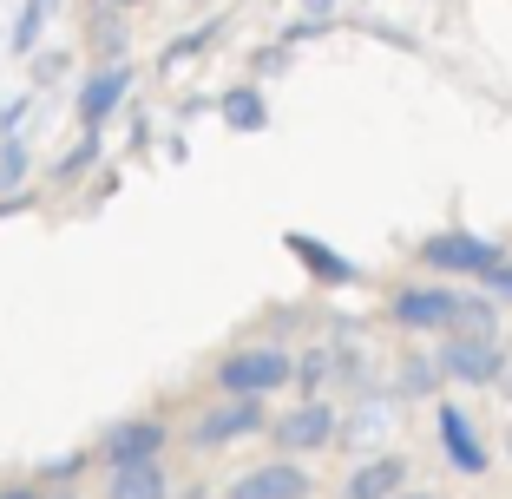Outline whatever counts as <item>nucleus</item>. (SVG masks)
Returning <instances> with one entry per match:
<instances>
[{
    "label": "nucleus",
    "instance_id": "obj_17",
    "mask_svg": "<svg viewBox=\"0 0 512 499\" xmlns=\"http://www.w3.org/2000/svg\"><path fill=\"white\" fill-rule=\"evenodd\" d=\"M499 381H506V394H512V368H499Z\"/></svg>",
    "mask_w": 512,
    "mask_h": 499
},
{
    "label": "nucleus",
    "instance_id": "obj_5",
    "mask_svg": "<svg viewBox=\"0 0 512 499\" xmlns=\"http://www.w3.org/2000/svg\"><path fill=\"white\" fill-rule=\"evenodd\" d=\"M453 303H460V296H447V289H401V296H394V322H401V329H447Z\"/></svg>",
    "mask_w": 512,
    "mask_h": 499
},
{
    "label": "nucleus",
    "instance_id": "obj_15",
    "mask_svg": "<svg viewBox=\"0 0 512 499\" xmlns=\"http://www.w3.org/2000/svg\"><path fill=\"white\" fill-rule=\"evenodd\" d=\"M480 276L499 289V296H512V263H493V270H480Z\"/></svg>",
    "mask_w": 512,
    "mask_h": 499
},
{
    "label": "nucleus",
    "instance_id": "obj_2",
    "mask_svg": "<svg viewBox=\"0 0 512 499\" xmlns=\"http://www.w3.org/2000/svg\"><path fill=\"white\" fill-rule=\"evenodd\" d=\"M499 368H506V348L493 335H453V348L440 355V375L453 381H499Z\"/></svg>",
    "mask_w": 512,
    "mask_h": 499
},
{
    "label": "nucleus",
    "instance_id": "obj_9",
    "mask_svg": "<svg viewBox=\"0 0 512 499\" xmlns=\"http://www.w3.org/2000/svg\"><path fill=\"white\" fill-rule=\"evenodd\" d=\"M112 499H165V467H158V454L112 467Z\"/></svg>",
    "mask_w": 512,
    "mask_h": 499
},
{
    "label": "nucleus",
    "instance_id": "obj_14",
    "mask_svg": "<svg viewBox=\"0 0 512 499\" xmlns=\"http://www.w3.org/2000/svg\"><path fill=\"white\" fill-rule=\"evenodd\" d=\"M401 388H407V394H421V388H434V368H427V362L401 368Z\"/></svg>",
    "mask_w": 512,
    "mask_h": 499
},
{
    "label": "nucleus",
    "instance_id": "obj_4",
    "mask_svg": "<svg viewBox=\"0 0 512 499\" xmlns=\"http://www.w3.org/2000/svg\"><path fill=\"white\" fill-rule=\"evenodd\" d=\"M309 493V473L289 467V460H270V467H250L237 486H230V499H302Z\"/></svg>",
    "mask_w": 512,
    "mask_h": 499
},
{
    "label": "nucleus",
    "instance_id": "obj_16",
    "mask_svg": "<svg viewBox=\"0 0 512 499\" xmlns=\"http://www.w3.org/2000/svg\"><path fill=\"white\" fill-rule=\"evenodd\" d=\"M388 499H434V493H407V486H401V493H388Z\"/></svg>",
    "mask_w": 512,
    "mask_h": 499
},
{
    "label": "nucleus",
    "instance_id": "obj_10",
    "mask_svg": "<svg viewBox=\"0 0 512 499\" xmlns=\"http://www.w3.org/2000/svg\"><path fill=\"white\" fill-rule=\"evenodd\" d=\"M401 486H407V460L381 454V460H368V467L348 480V499H388V493H401Z\"/></svg>",
    "mask_w": 512,
    "mask_h": 499
},
{
    "label": "nucleus",
    "instance_id": "obj_1",
    "mask_svg": "<svg viewBox=\"0 0 512 499\" xmlns=\"http://www.w3.org/2000/svg\"><path fill=\"white\" fill-rule=\"evenodd\" d=\"M217 375H224L230 394H270V388H283V381L296 375V362L276 355V348H243V355H230Z\"/></svg>",
    "mask_w": 512,
    "mask_h": 499
},
{
    "label": "nucleus",
    "instance_id": "obj_18",
    "mask_svg": "<svg viewBox=\"0 0 512 499\" xmlns=\"http://www.w3.org/2000/svg\"><path fill=\"white\" fill-rule=\"evenodd\" d=\"M0 499H27V493H0Z\"/></svg>",
    "mask_w": 512,
    "mask_h": 499
},
{
    "label": "nucleus",
    "instance_id": "obj_19",
    "mask_svg": "<svg viewBox=\"0 0 512 499\" xmlns=\"http://www.w3.org/2000/svg\"><path fill=\"white\" fill-rule=\"evenodd\" d=\"M506 454H512V434H506Z\"/></svg>",
    "mask_w": 512,
    "mask_h": 499
},
{
    "label": "nucleus",
    "instance_id": "obj_3",
    "mask_svg": "<svg viewBox=\"0 0 512 499\" xmlns=\"http://www.w3.org/2000/svg\"><path fill=\"white\" fill-rule=\"evenodd\" d=\"M421 257L434 263V270H473V276H480V270H493V263H499V250H493L486 237L447 230V237H427V243H421Z\"/></svg>",
    "mask_w": 512,
    "mask_h": 499
},
{
    "label": "nucleus",
    "instance_id": "obj_7",
    "mask_svg": "<svg viewBox=\"0 0 512 499\" xmlns=\"http://www.w3.org/2000/svg\"><path fill=\"white\" fill-rule=\"evenodd\" d=\"M329 434H335V414L322 408V401H302L296 414H283V421H276V440H283V447H302V454H309V447H322Z\"/></svg>",
    "mask_w": 512,
    "mask_h": 499
},
{
    "label": "nucleus",
    "instance_id": "obj_6",
    "mask_svg": "<svg viewBox=\"0 0 512 499\" xmlns=\"http://www.w3.org/2000/svg\"><path fill=\"white\" fill-rule=\"evenodd\" d=\"M440 447L453 454L460 473H486V447H480V434H473V421L460 408H440Z\"/></svg>",
    "mask_w": 512,
    "mask_h": 499
},
{
    "label": "nucleus",
    "instance_id": "obj_13",
    "mask_svg": "<svg viewBox=\"0 0 512 499\" xmlns=\"http://www.w3.org/2000/svg\"><path fill=\"white\" fill-rule=\"evenodd\" d=\"M289 250H296V257H309V270L329 276V283H348V276H355L348 263H335V250H322L316 237H289Z\"/></svg>",
    "mask_w": 512,
    "mask_h": 499
},
{
    "label": "nucleus",
    "instance_id": "obj_11",
    "mask_svg": "<svg viewBox=\"0 0 512 499\" xmlns=\"http://www.w3.org/2000/svg\"><path fill=\"white\" fill-rule=\"evenodd\" d=\"M158 440H165L158 421H125L119 434L106 440V460H112V467H125V460H151V454H158Z\"/></svg>",
    "mask_w": 512,
    "mask_h": 499
},
{
    "label": "nucleus",
    "instance_id": "obj_8",
    "mask_svg": "<svg viewBox=\"0 0 512 499\" xmlns=\"http://www.w3.org/2000/svg\"><path fill=\"white\" fill-rule=\"evenodd\" d=\"M256 427H263V408H256V394H243V401H230V408H217L211 421L197 427V440H204V447H217V440L256 434Z\"/></svg>",
    "mask_w": 512,
    "mask_h": 499
},
{
    "label": "nucleus",
    "instance_id": "obj_12",
    "mask_svg": "<svg viewBox=\"0 0 512 499\" xmlns=\"http://www.w3.org/2000/svg\"><path fill=\"white\" fill-rule=\"evenodd\" d=\"M119 92H125V66H112V73H99L86 86V125H99L112 106H119Z\"/></svg>",
    "mask_w": 512,
    "mask_h": 499
}]
</instances>
